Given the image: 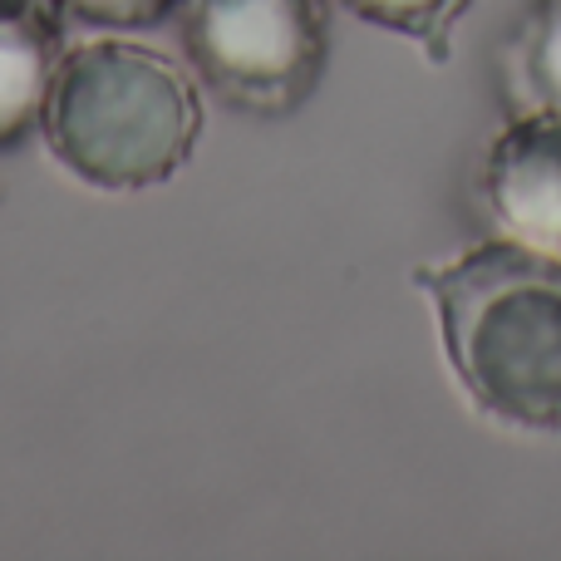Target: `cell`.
<instances>
[{
  "label": "cell",
  "mask_w": 561,
  "mask_h": 561,
  "mask_svg": "<svg viewBox=\"0 0 561 561\" xmlns=\"http://www.w3.org/2000/svg\"><path fill=\"white\" fill-rule=\"evenodd\" d=\"M183 0H59L75 25L104 30V35H128V30H148L158 20H168Z\"/></svg>",
  "instance_id": "ba28073f"
},
{
  "label": "cell",
  "mask_w": 561,
  "mask_h": 561,
  "mask_svg": "<svg viewBox=\"0 0 561 561\" xmlns=\"http://www.w3.org/2000/svg\"><path fill=\"white\" fill-rule=\"evenodd\" d=\"M507 75L523 108L561 114V0H537L507 45Z\"/></svg>",
  "instance_id": "8992f818"
},
{
  "label": "cell",
  "mask_w": 561,
  "mask_h": 561,
  "mask_svg": "<svg viewBox=\"0 0 561 561\" xmlns=\"http://www.w3.org/2000/svg\"><path fill=\"white\" fill-rule=\"evenodd\" d=\"M483 203L503 232L561 262V114L523 108L483 163Z\"/></svg>",
  "instance_id": "277c9868"
},
{
  "label": "cell",
  "mask_w": 561,
  "mask_h": 561,
  "mask_svg": "<svg viewBox=\"0 0 561 561\" xmlns=\"http://www.w3.org/2000/svg\"><path fill=\"white\" fill-rule=\"evenodd\" d=\"M65 173L99 193H148L187 168L203 134V99L183 65L124 35L65 49L39 118Z\"/></svg>",
  "instance_id": "7a4b0ae2"
},
{
  "label": "cell",
  "mask_w": 561,
  "mask_h": 561,
  "mask_svg": "<svg viewBox=\"0 0 561 561\" xmlns=\"http://www.w3.org/2000/svg\"><path fill=\"white\" fill-rule=\"evenodd\" d=\"M414 286L438 316V340L463 394L488 419L561 434V262L513 237L419 266Z\"/></svg>",
  "instance_id": "6da1fadb"
},
{
  "label": "cell",
  "mask_w": 561,
  "mask_h": 561,
  "mask_svg": "<svg viewBox=\"0 0 561 561\" xmlns=\"http://www.w3.org/2000/svg\"><path fill=\"white\" fill-rule=\"evenodd\" d=\"M320 0H193L187 55L222 104L247 114H290L325 69Z\"/></svg>",
  "instance_id": "3957f363"
},
{
  "label": "cell",
  "mask_w": 561,
  "mask_h": 561,
  "mask_svg": "<svg viewBox=\"0 0 561 561\" xmlns=\"http://www.w3.org/2000/svg\"><path fill=\"white\" fill-rule=\"evenodd\" d=\"M350 15H359L365 25H379L389 35H404L414 45L428 49V59L448 55V35L463 20V10L473 0H340Z\"/></svg>",
  "instance_id": "52a82bcc"
},
{
  "label": "cell",
  "mask_w": 561,
  "mask_h": 561,
  "mask_svg": "<svg viewBox=\"0 0 561 561\" xmlns=\"http://www.w3.org/2000/svg\"><path fill=\"white\" fill-rule=\"evenodd\" d=\"M59 0H0V25H59Z\"/></svg>",
  "instance_id": "9c48e42d"
},
{
  "label": "cell",
  "mask_w": 561,
  "mask_h": 561,
  "mask_svg": "<svg viewBox=\"0 0 561 561\" xmlns=\"http://www.w3.org/2000/svg\"><path fill=\"white\" fill-rule=\"evenodd\" d=\"M59 55V25H0V148L39 128Z\"/></svg>",
  "instance_id": "5b68a950"
}]
</instances>
